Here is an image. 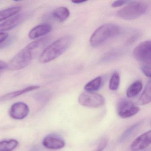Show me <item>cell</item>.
<instances>
[{
	"mask_svg": "<svg viewBox=\"0 0 151 151\" xmlns=\"http://www.w3.org/2000/svg\"><path fill=\"white\" fill-rule=\"evenodd\" d=\"M71 36H66L60 38L47 47L40 55L39 60L45 63L53 60L63 53L72 44Z\"/></svg>",
	"mask_w": 151,
	"mask_h": 151,
	"instance_id": "1",
	"label": "cell"
},
{
	"mask_svg": "<svg viewBox=\"0 0 151 151\" xmlns=\"http://www.w3.org/2000/svg\"><path fill=\"white\" fill-rule=\"evenodd\" d=\"M119 32L120 28L116 24H104L99 27L92 35L90 38V44L93 47H98L109 39L117 36Z\"/></svg>",
	"mask_w": 151,
	"mask_h": 151,
	"instance_id": "2",
	"label": "cell"
},
{
	"mask_svg": "<svg viewBox=\"0 0 151 151\" xmlns=\"http://www.w3.org/2000/svg\"><path fill=\"white\" fill-rule=\"evenodd\" d=\"M147 8L148 5L145 1H130L127 6L118 11L117 15L124 20H134L144 15Z\"/></svg>",
	"mask_w": 151,
	"mask_h": 151,
	"instance_id": "3",
	"label": "cell"
},
{
	"mask_svg": "<svg viewBox=\"0 0 151 151\" xmlns=\"http://www.w3.org/2000/svg\"><path fill=\"white\" fill-rule=\"evenodd\" d=\"M32 58V51L26 47L9 62L8 64V69L12 71L23 69L30 64Z\"/></svg>",
	"mask_w": 151,
	"mask_h": 151,
	"instance_id": "4",
	"label": "cell"
},
{
	"mask_svg": "<svg viewBox=\"0 0 151 151\" xmlns=\"http://www.w3.org/2000/svg\"><path fill=\"white\" fill-rule=\"evenodd\" d=\"M133 55L137 60L143 64L142 65H151V41H144L137 46L133 50Z\"/></svg>",
	"mask_w": 151,
	"mask_h": 151,
	"instance_id": "5",
	"label": "cell"
},
{
	"mask_svg": "<svg viewBox=\"0 0 151 151\" xmlns=\"http://www.w3.org/2000/svg\"><path fill=\"white\" fill-rule=\"evenodd\" d=\"M78 102L83 106L96 108L104 105L105 99L102 95L99 93L86 91L79 95Z\"/></svg>",
	"mask_w": 151,
	"mask_h": 151,
	"instance_id": "6",
	"label": "cell"
},
{
	"mask_svg": "<svg viewBox=\"0 0 151 151\" xmlns=\"http://www.w3.org/2000/svg\"><path fill=\"white\" fill-rule=\"evenodd\" d=\"M139 110V108L132 101L125 99L120 101L117 105L118 115L122 118L131 117L137 114Z\"/></svg>",
	"mask_w": 151,
	"mask_h": 151,
	"instance_id": "7",
	"label": "cell"
},
{
	"mask_svg": "<svg viewBox=\"0 0 151 151\" xmlns=\"http://www.w3.org/2000/svg\"><path fill=\"white\" fill-rule=\"evenodd\" d=\"M29 109L27 104L24 102L14 103L9 110V115L12 118L16 120L24 119L29 114Z\"/></svg>",
	"mask_w": 151,
	"mask_h": 151,
	"instance_id": "8",
	"label": "cell"
},
{
	"mask_svg": "<svg viewBox=\"0 0 151 151\" xmlns=\"http://www.w3.org/2000/svg\"><path fill=\"white\" fill-rule=\"evenodd\" d=\"M151 143V131L149 130L139 136L131 145V151H141L146 149Z\"/></svg>",
	"mask_w": 151,
	"mask_h": 151,
	"instance_id": "9",
	"label": "cell"
},
{
	"mask_svg": "<svg viewBox=\"0 0 151 151\" xmlns=\"http://www.w3.org/2000/svg\"><path fill=\"white\" fill-rule=\"evenodd\" d=\"M42 144L46 148L51 150L61 149L64 147L65 145V142L62 139L52 134L46 136L43 139Z\"/></svg>",
	"mask_w": 151,
	"mask_h": 151,
	"instance_id": "10",
	"label": "cell"
},
{
	"mask_svg": "<svg viewBox=\"0 0 151 151\" xmlns=\"http://www.w3.org/2000/svg\"><path fill=\"white\" fill-rule=\"evenodd\" d=\"M27 14H20L15 15L7 21L0 24V32L12 29L21 24L27 17Z\"/></svg>",
	"mask_w": 151,
	"mask_h": 151,
	"instance_id": "11",
	"label": "cell"
},
{
	"mask_svg": "<svg viewBox=\"0 0 151 151\" xmlns=\"http://www.w3.org/2000/svg\"><path fill=\"white\" fill-rule=\"evenodd\" d=\"M51 24H43L34 27L29 33V37L31 39H35L47 35L52 30Z\"/></svg>",
	"mask_w": 151,
	"mask_h": 151,
	"instance_id": "12",
	"label": "cell"
},
{
	"mask_svg": "<svg viewBox=\"0 0 151 151\" xmlns=\"http://www.w3.org/2000/svg\"><path fill=\"white\" fill-rule=\"evenodd\" d=\"M40 88V86H32L26 87L22 90L9 93H7L1 97H0V101H5L12 99L22 95V94L27 93L34 91V90H37V89H39Z\"/></svg>",
	"mask_w": 151,
	"mask_h": 151,
	"instance_id": "13",
	"label": "cell"
},
{
	"mask_svg": "<svg viewBox=\"0 0 151 151\" xmlns=\"http://www.w3.org/2000/svg\"><path fill=\"white\" fill-rule=\"evenodd\" d=\"M70 11L65 7H60L53 10L52 16L55 20L60 22H63L68 19L70 16Z\"/></svg>",
	"mask_w": 151,
	"mask_h": 151,
	"instance_id": "14",
	"label": "cell"
},
{
	"mask_svg": "<svg viewBox=\"0 0 151 151\" xmlns=\"http://www.w3.org/2000/svg\"><path fill=\"white\" fill-rule=\"evenodd\" d=\"M151 101V84L149 81L147 83L145 90L142 93L137 101L139 105H145L148 104Z\"/></svg>",
	"mask_w": 151,
	"mask_h": 151,
	"instance_id": "15",
	"label": "cell"
},
{
	"mask_svg": "<svg viewBox=\"0 0 151 151\" xmlns=\"http://www.w3.org/2000/svg\"><path fill=\"white\" fill-rule=\"evenodd\" d=\"M143 85L142 83L139 81H137L132 84L128 88L126 94L128 98L136 97L142 90Z\"/></svg>",
	"mask_w": 151,
	"mask_h": 151,
	"instance_id": "16",
	"label": "cell"
},
{
	"mask_svg": "<svg viewBox=\"0 0 151 151\" xmlns=\"http://www.w3.org/2000/svg\"><path fill=\"white\" fill-rule=\"evenodd\" d=\"M22 8L20 6L13 7L0 11V22L4 21L20 12Z\"/></svg>",
	"mask_w": 151,
	"mask_h": 151,
	"instance_id": "17",
	"label": "cell"
},
{
	"mask_svg": "<svg viewBox=\"0 0 151 151\" xmlns=\"http://www.w3.org/2000/svg\"><path fill=\"white\" fill-rule=\"evenodd\" d=\"M19 142L14 139L0 142V151H12L18 146Z\"/></svg>",
	"mask_w": 151,
	"mask_h": 151,
	"instance_id": "18",
	"label": "cell"
},
{
	"mask_svg": "<svg viewBox=\"0 0 151 151\" xmlns=\"http://www.w3.org/2000/svg\"><path fill=\"white\" fill-rule=\"evenodd\" d=\"M101 77H98L87 83L84 86V89L86 91L94 92L99 89L101 86Z\"/></svg>",
	"mask_w": 151,
	"mask_h": 151,
	"instance_id": "19",
	"label": "cell"
},
{
	"mask_svg": "<svg viewBox=\"0 0 151 151\" xmlns=\"http://www.w3.org/2000/svg\"><path fill=\"white\" fill-rule=\"evenodd\" d=\"M48 41V38H42L37 40L32 43H30L26 47L30 50L32 51L35 49L40 48V47H43L46 44H47Z\"/></svg>",
	"mask_w": 151,
	"mask_h": 151,
	"instance_id": "20",
	"label": "cell"
},
{
	"mask_svg": "<svg viewBox=\"0 0 151 151\" xmlns=\"http://www.w3.org/2000/svg\"><path fill=\"white\" fill-rule=\"evenodd\" d=\"M120 76L117 72L113 73L109 81V88L112 91H116L120 84Z\"/></svg>",
	"mask_w": 151,
	"mask_h": 151,
	"instance_id": "21",
	"label": "cell"
},
{
	"mask_svg": "<svg viewBox=\"0 0 151 151\" xmlns=\"http://www.w3.org/2000/svg\"><path fill=\"white\" fill-rule=\"evenodd\" d=\"M108 142V139L106 137H103L99 142L98 146L96 147L95 151H103L104 150Z\"/></svg>",
	"mask_w": 151,
	"mask_h": 151,
	"instance_id": "22",
	"label": "cell"
},
{
	"mask_svg": "<svg viewBox=\"0 0 151 151\" xmlns=\"http://www.w3.org/2000/svg\"><path fill=\"white\" fill-rule=\"evenodd\" d=\"M138 124H134L133 126L131 127L130 128H129V129L127 130L124 133V134H123L122 136L121 137V140H124V139H125L127 138V137H128V136H129V135H130L131 133L132 132L133 130H134V129L136 128L137 126V125H138Z\"/></svg>",
	"mask_w": 151,
	"mask_h": 151,
	"instance_id": "23",
	"label": "cell"
},
{
	"mask_svg": "<svg viewBox=\"0 0 151 151\" xmlns=\"http://www.w3.org/2000/svg\"><path fill=\"white\" fill-rule=\"evenodd\" d=\"M141 70L145 76L149 78L151 77V65H142Z\"/></svg>",
	"mask_w": 151,
	"mask_h": 151,
	"instance_id": "24",
	"label": "cell"
},
{
	"mask_svg": "<svg viewBox=\"0 0 151 151\" xmlns=\"http://www.w3.org/2000/svg\"><path fill=\"white\" fill-rule=\"evenodd\" d=\"M129 2V1H114L112 3L111 6L114 8L122 6Z\"/></svg>",
	"mask_w": 151,
	"mask_h": 151,
	"instance_id": "25",
	"label": "cell"
},
{
	"mask_svg": "<svg viewBox=\"0 0 151 151\" xmlns=\"http://www.w3.org/2000/svg\"><path fill=\"white\" fill-rule=\"evenodd\" d=\"M7 69H8V64L3 61L0 60V76Z\"/></svg>",
	"mask_w": 151,
	"mask_h": 151,
	"instance_id": "26",
	"label": "cell"
},
{
	"mask_svg": "<svg viewBox=\"0 0 151 151\" xmlns=\"http://www.w3.org/2000/svg\"><path fill=\"white\" fill-rule=\"evenodd\" d=\"M8 37V34L6 32H0V44L4 42Z\"/></svg>",
	"mask_w": 151,
	"mask_h": 151,
	"instance_id": "27",
	"label": "cell"
},
{
	"mask_svg": "<svg viewBox=\"0 0 151 151\" xmlns=\"http://www.w3.org/2000/svg\"><path fill=\"white\" fill-rule=\"evenodd\" d=\"M86 1H72V3H75V4H81V3H84V2H86Z\"/></svg>",
	"mask_w": 151,
	"mask_h": 151,
	"instance_id": "28",
	"label": "cell"
},
{
	"mask_svg": "<svg viewBox=\"0 0 151 151\" xmlns=\"http://www.w3.org/2000/svg\"><path fill=\"white\" fill-rule=\"evenodd\" d=\"M141 151H150V149H145L144 150H141Z\"/></svg>",
	"mask_w": 151,
	"mask_h": 151,
	"instance_id": "29",
	"label": "cell"
}]
</instances>
